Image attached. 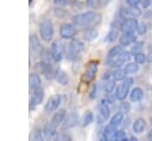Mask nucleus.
<instances>
[{
    "instance_id": "2f4dec72",
    "label": "nucleus",
    "mask_w": 152,
    "mask_h": 141,
    "mask_svg": "<svg viewBox=\"0 0 152 141\" xmlns=\"http://www.w3.org/2000/svg\"><path fill=\"white\" fill-rule=\"evenodd\" d=\"M134 60L138 63V64H144L145 62H147V57L145 53L142 52H139L137 55H134Z\"/></svg>"
},
{
    "instance_id": "20e7f679",
    "label": "nucleus",
    "mask_w": 152,
    "mask_h": 141,
    "mask_svg": "<svg viewBox=\"0 0 152 141\" xmlns=\"http://www.w3.org/2000/svg\"><path fill=\"white\" fill-rule=\"evenodd\" d=\"M83 50H84V45H83L82 41H80V40H77V39L71 40V41L69 43V45H68V51H66V57H68V59H71V60H72V59H76Z\"/></svg>"
},
{
    "instance_id": "2eb2a0df",
    "label": "nucleus",
    "mask_w": 152,
    "mask_h": 141,
    "mask_svg": "<svg viewBox=\"0 0 152 141\" xmlns=\"http://www.w3.org/2000/svg\"><path fill=\"white\" fill-rule=\"evenodd\" d=\"M120 45L121 46H128L129 44L135 41V34L134 31H128V32H124L119 39Z\"/></svg>"
},
{
    "instance_id": "6ab92c4d",
    "label": "nucleus",
    "mask_w": 152,
    "mask_h": 141,
    "mask_svg": "<svg viewBox=\"0 0 152 141\" xmlns=\"http://www.w3.org/2000/svg\"><path fill=\"white\" fill-rule=\"evenodd\" d=\"M55 78H56V81H57L59 84H62V85H65V84H68V82H69L68 75H66L64 71H62V70H57V71H56Z\"/></svg>"
},
{
    "instance_id": "412c9836",
    "label": "nucleus",
    "mask_w": 152,
    "mask_h": 141,
    "mask_svg": "<svg viewBox=\"0 0 152 141\" xmlns=\"http://www.w3.org/2000/svg\"><path fill=\"white\" fill-rule=\"evenodd\" d=\"M122 121H124V113L119 111V113H116V114L110 118V121H109V126H112L113 128H116L119 124L122 123Z\"/></svg>"
},
{
    "instance_id": "e433bc0d",
    "label": "nucleus",
    "mask_w": 152,
    "mask_h": 141,
    "mask_svg": "<svg viewBox=\"0 0 152 141\" xmlns=\"http://www.w3.org/2000/svg\"><path fill=\"white\" fill-rule=\"evenodd\" d=\"M42 137H44V135H42V130L40 129H36L34 133H33V135L31 136L32 140H40Z\"/></svg>"
},
{
    "instance_id": "a878e982",
    "label": "nucleus",
    "mask_w": 152,
    "mask_h": 141,
    "mask_svg": "<svg viewBox=\"0 0 152 141\" xmlns=\"http://www.w3.org/2000/svg\"><path fill=\"white\" fill-rule=\"evenodd\" d=\"M126 72L124 69H116L115 71L112 72V78L115 79V81H122L125 77H126Z\"/></svg>"
},
{
    "instance_id": "c756f323",
    "label": "nucleus",
    "mask_w": 152,
    "mask_h": 141,
    "mask_svg": "<svg viewBox=\"0 0 152 141\" xmlns=\"http://www.w3.org/2000/svg\"><path fill=\"white\" fill-rule=\"evenodd\" d=\"M116 37H118V30L116 28H112L109 32H108V34L106 36V41L107 43H112V41H114L115 39H116Z\"/></svg>"
},
{
    "instance_id": "5701e85b",
    "label": "nucleus",
    "mask_w": 152,
    "mask_h": 141,
    "mask_svg": "<svg viewBox=\"0 0 152 141\" xmlns=\"http://www.w3.org/2000/svg\"><path fill=\"white\" fill-rule=\"evenodd\" d=\"M30 47L32 51H38L40 49V43H39V39L36 34H32L30 37Z\"/></svg>"
},
{
    "instance_id": "a19ab883",
    "label": "nucleus",
    "mask_w": 152,
    "mask_h": 141,
    "mask_svg": "<svg viewBox=\"0 0 152 141\" xmlns=\"http://www.w3.org/2000/svg\"><path fill=\"white\" fill-rule=\"evenodd\" d=\"M66 1H68V0H53L55 5H57V6H63V5L66 4Z\"/></svg>"
},
{
    "instance_id": "f257e3e1",
    "label": "nucleus",
    "mask_w": 152,
    "mask_h": 141,
    "mask_svg": "<svg viewBox=\"0 0 152 141\" xmlns=\"http://www.w3.org/2000/svg\"><path fill=\"white\" fill-rule=\"evenodd\" d=\"M65 110L64 109H61L58 111H56L53 114V116L51 117V120L45 124V128L43 130V135H44V139H51L56 135V130L58 128V126L61 123H63L64 118H65Z\"/></svg>"
},
{
    "instance_id": "79ce46f5",
    "label": "nucleus",
    "mask_w": 152,
    "mask_h": 141,
    "mask_svg": "<svg viewBox=\"0 0 152 141\" xmlns=\"http://www.w3.org/2000/svg\"><path fill=\"white\" fill-rule=\"evenodd\" d=\"M55 13H56V15H58V18H64V12H62L59 8H56Z\"/></svg>"
},
{
    "instance_id": "b1692460",
    "label": "nucleus",
    "mask_w": 152,
    "mask_h": 141,
    "mask_svg": "<svg viewBox=\"0 0 152 141\" xmlns=\"http://www.w3.org/2000/svg\"><path fill=\"white\" fill-rule=\"evenodd\" d=\"M125 72L127 75H131V73H134L139 70V64L137 62H133V63H127L126 66H125Z\"/></svg>"
},
{
    "instance_id": "c03bdc74",
    "label": "nucleus",
    "mask_w": 152,
    "mask_h": 141,
    "mask_svg": "<svg viewBox=\"0 0 152 141\" xmlns=\"http://www.w3.org/2000/svg\"><path fill=\"white\" fill-rule=\"evenodd\" d=\"M56 139L58 140H69V136L68 135H65V134H58L57 136H56Z\"/></svg>"
},
{
    "instance_id": "de8ad7c7",
    "label": "nucleus",
    "mask_w": 152,
    "mask_h": 141,
    "mask_svg": "<svg viewBox=\"0 0 152 141\" xmlns=\"http://www.w3.org/2000/svg\"><path fill=\"white\" fill-rule=\"evenodd\" d=\"M147 137H148L150 140H152V130H151V132H150V133L147 134Z\"/></svg>"
},
{
    "instance_id": "6e6552de",
    "label": "nucleus",
    "mask_w": 152,
    "mask_h": 141,
    "mask_svg": "<svg viewBox=\"0 0 152 141\" xmlns=\"http://www.w3.org/2000/svg\"><path fill=\"white\" fill-rule=\"evenodd\" d=\"M63 55H64L63 45L59 41H53L51 47H50V57L52 58V60H55V62L62 60Z\"/></svg>"
},
{
    "instance_id": "4c0bfd02",
    "label": "nucleus",
    "mask_w": 152,
    "mask_h": 141,
    "mask_svg": "<svg viewBox=\"0 0 152 141\" xmlns=\"http://www.w3.org/2000/svg\"><path fill=\"white\" fill-rule=\"evenodd\" d=\"M97 90H99V85H97V84H95V85L93 86V89H91L90 94H89V97H90V98H95V97L97 96Z\"/></svg>"
},
{
    "instance_id": "4be33fe9",
    "label": "nucleus",
    "mask_w": 152,
    "mask_h": 141,
    "mask_svg": "<svg viewBox=\"0 0 152 141\" xmlns=\"http://www.w3.org/2000/svg\"><path fill=\"white\" fill-rule=\"evenodd\" d=\"M83 37L87 41H91L97 37V31L95 28H87L83 33Z\"/></svg>"
},
{
    "instance_id": "cd10ccee",
    "label": "nucleus",
    "mask_w": 152,
    "mask_h": 141,
    "mask_svg": "<svg viewBox=\"0 0 152 141\" xmlns=\"http://www.w3.org/2000/svg\"><path fill=\"white\" fill-rule=\"evenodd\" d=\"M113 140H118V141H128V139H126V133L124 130L120 129H115L114 134H113Z\"/></svg>"
},
{
    "instance_id": "393cba45",
    "label": "nucleus",
    "mask_w": 152,
    "mask_h": 141,
    "mask_svg": "<svg viewBox=\"0 0 152 141\" xmlns=\"http://www.w3.org/2000/svg\"><path fill=\"white\" fill-rule=\"evenodd\" d=\"M115 89V79H107L104 85H103V90L106 94H112Z\"/></svg>"
},
{
    "instance_id": "0eeeda50",
    "label": "nucleus",
    "mask_w": 152,
    "mask_h": 141,
    "mask_svg": "<svg viewBox=\"0 0 152 141\" xmlns=\"http://www.w3.org/2000/svg\"><path fill=\"white\" fill-rule=\"evenodd\" d=\"M96 72H97V62L95 60L89 62V64L86 68L84 73L82 75V81L84 83H90L96 77Z\"/></svg>"
},
{
    "instance_id": "dca6fc26",
    "label": "nucleus",
    "mask_w": 152,
    "mask_h": 141,
    "mask_svg": "<svg viewBox=\"0 0 152 141\" xmlns=\"http://www.w3.org/2000/svg\"><path fill=\"white\" fill-rule=\"evenodd\" d=\"M78 123V115L76 113H70L65 115V118L63 121V127L64 128H71L75 127Z\"/></svg>"
},
{
    "instance_id": "bb28decb",
    "label": "nucleus",
    "mask_w": 152,
    "mask_h": 141,
    "mask_svg": "<svg viewBox=\"0 0 152 141\" xmlns=\"http://www.w3.org/2000/svg\"><path fill=\"white\" fill-rule=\"evenodd\" d=\"M115 129H116V128H113L112 126L108 124V126L104 128V130H103V139H104V140H113V134H114Z\"/></svg>"
},
{
    "instance_id": "ddd939ff",
    "label": "nucleus",
    "mask_w": 152,
    "mask_h": 141,
    "mask_svg": "<svg viewBox=\"0 0 152 141\" xmlns=\"http://www.w3.org/2000/svg\"><path fill=\"white\" fill-rule=\"evenodd\" d=\"M110 115V110L107 105V103L104 101H101V103L99 104V116H97V122L99 123H102L104 122L106 120H108Z\"/></svg>"
},
{
    "instance_id": "09e8293b",
    "label": "nucleus",
    "mask_w": 152,
    "mask_h": 141,
    "mask_svg": "<svg viewBox=\"0 0 152 141\" xmlns=\"http://www.w3.org/2000/svg\"><path fill=\"white\" fill-rule=\"evenodd\" d=\"M101 1H102V5H107V4H108L110 0H101Z\"/></svg>"
},
{
    "instance_id": "a18cd8bd",
    "label": "nucleus",
    "mask_w": 152,
    "mask_h": 141,
    "mask_svg": "<svg viewBox=\"0 0 152 141\" xmlns=\"http://www.w3.org/2000/svg\"><path fill=\"white\" fill-rule=\"evenodd\" d=\"M146 57H147V62H148V63H152V51L148 52V53L146 55Z\"/></svg>"
},
{
    "instance_id": "c85d7f7f",
    "label": "nucleus",
    "mask_w": 152,
    "mask_h": 141,
    "mask_svg": "<svg viewBox=\"0 0 152 141\" xmlns=\"http://www.w3.org/2000/svg\"><path fill=\"white\" fill-rule=\"evenodd\" d=\"M122 47L124 46H121V45H116V46H113L109 51H108V58H112V57H115V56H118L119 53H121L124 50H122Z\"/></svg>"
},
{
    "instance_id": "a211bd4d",
    "label": "nucleus",
    "mask_w": 152,
    "mask_h": 141,
    "mask_svg": "<svg viewBox=\"0 0 152 141\" xmlns=\"http://www.w3.org/2000/svg\"><path fill=\"white\" fill-rule=\"evenodd\" d=\"M142 97H144V92H142V90H141L140 88H134V89H132V91H131V94H129V100H131V102H139V101L142 100Z\"/></svg>"
},
{
    "instance_id": "37998d69",
    "label": "nucleus",
    "mask_w": 152,
    "mask_h": 141,
    "mask_svg": "<svg viewBox=\"0 0 152 141\" xmlns=\"http://www.w3.org/2000/svg\"><path fill=\"white\" fill-rule=\"evenodd\" d=\"M110 77H112V72H108V71L102 75V79H103V81H107V79H109Z\"/></svg>"
},
{
    "instance_id": "4468645a",
    "label": "nucleus",
    "mask_w": 152,
    "mask_h": 141,
    "mask_svg": "<svg viewBox=\"0 0 152 141\" xmlns=\"http://www.w3.org/2000/svg\"><path fill=\"white\" fill-rule=\"evenodd\" d=\"M138 21L135 18H126L122 23H121V30L124 32H128V31H137L138 27Z\"/></svg>"
},
{
    "instance_id": "49530a36",
    "label": "nucleus",
    "mask_w": 152,
    "mask_h": 141,
    "mask_svg": "<svg viewBox=\"0 0 152 141\" xmlns=\"http://www.w3.org/2000/svg\"><path fill=\"white\" fill-rule=\"evenodd\" d=\"M144 18H147V19H148V18H151V12L145 13V14H144Z\"/></svg>"
},
{
    "instance_id": "f03ea898",
    "label": "nucleus",
    "mask_w": 152,
    "mask_h": 141,
    "mask_svg": "<svg viewBox=\"0 0 152 141\" xmlns=\"http://www.w3.org/2000/svg\"><path fill=\"white\" fill-rule=\"evenodd\" d=\"M39 33H40V38L49 43L51 41L52 37H53V25L51 23V20L45 19L43 21H40L39 24Z\"/></svg>"
},
{
    "instance_id": "ea45409f",
    "label": "nucleus",
    "mask_w": 152,
    "mask_h": 141,
    "mask_svg": "<svg viewBox=\"0 0 152 141\" xmlns=\"http://www.w3.org/2000/svg\"><path fill=\"white\" fill-rule=\"evenodd\" d=\"M126 1H127V4H128L129 6H137L138 4L141 2V0H126Z\"/></svg>"
},
{
    "instance_id": "1a4fd4ad",
    "label": "nucleus",
    "mask_w": 152,
    "mask_h": 141,
    "mask_svg": "<svg viewBox=\"0 0 152 141\" xmlns=\"http://www.w3.org/2000/svg\"><path fill=\"white\" fill-rule=\"evenodd\" d=\"M59 34L64 39H71V38H74L75 34H76L75 24H69V23L63 24L61 26V28H59Z\"/></svg>"
},
{
    "instance_id": "f8f14e48",
    "label": "nucleus",
    "mask_w": 152,
    "mask_h": 141,
    "mask_svg": "<svg viewBox=\"0 0 152 141\" xmlns=\"http://www.w3.org/2000/svg\"><path fill=\"white\" fill-rule=\"evenodd\" d=\"M43 98H44V90L42 88L34 89L30 101V109H34L38 104H40L43 102Z\"/></svg>"
},
{
    "instance_id": "473e14b6",
    "label": "nucleus",
    "mask_w": 152,
    "mask_h": 141,
    "mask_svg": "<svg viewBox=\"0 0 152 141\" xmlns=\"http://www.w3.org/2000/svg\"><path fill=\"white\" fill-rule=\"evenodd\" d=\"M93 118H94V116H93V113H87L86 115H84V117H83V122H82V126L83 127H86V126H88V124H90L91 122H93Z\"/></svg>"
},
{
    "instance_id": "39448f33",
    "label": "nucleus",
    "mask_w": 152,
    "mask_h": 141,
    "mask_svg": "<svg viewBox=\"0 0 152 141\" xmlns=\"http://www.w3.org/2000/svg\"><path fill=\"white\" fill-rule=\"evenodd\" d=\"M95 13L93 11H87V12H83V13H80V14H76L72 17V23L75 25H78V26H83V25H90L91 21L94 20L95 18Z\"/></svg>"
},
{
    "instance_id": "aec40b11",
    "label": "nucleus",
    "mask_w": 152,
    "mask_h": 141,
    "mask_svg": "<svg viewBox=\"0 0 152 141\" xmlns=\"http://www.w3.org/2000/svg\"><path fill=\"white\" fill-rule=\"evenodd\" d=\"M28 82H30V88L32 90L40 88V77H39V75L31 73L30 75V78H28Z\"/></svg>"
},
{
    "instance_id": "f704fd0d",
    "label": "nucleus",
    "mask_w": 152,
    "mask_h": 141,
    "mask_svg": "<svg viewBox=\"0 0 152 141\" xmlns=\"http://www.w3.org/2000/svg\"><path fill=\"white\" fill-rule=\"evenodd\" d=\"M129 110H131V105H129V103L126 102V101L122 102L121 105H120V111L124 113V114H127V113H129Z\"/></svg>"
},
{
    "instance_id": "9b49d317",
    "label": "nucleus",
    "mask_w": 152,
    "mask_h": 141,
    "mask_svg": "<svg viewBox=\"0 0 152 141\" xmlns=\"http://www.w3.org/2000/svg\"><path fill=\"white\" fill-rule=\"evenodd\" d=\"M120 15L122 18H137L141 15V9L137 6H129V7H122L120 9Z\"/></svg>"
},
{
    "instance_id": "7c9ffc66",
    "label": "nucleus",
    "mask_w": 152,
    "mask_h": 141,
    "mask_svg": "<svg viewBox=\"0 0 152 141\" xmlns=\"http://www.w3.org/2000/svg\"><path fill=\"white\" fill-rule=\"evenodd\" d=\"M142 46H144V41H135V43H134V45H133V46H132V49H131V55H132V56H134V55L139 53V52H140V50L142 49Z\"/></svg>"
},
{
    "instance_id": "72a5a7b5",
    "label": "nucleus",
    "mask_w": 152,
    "mask_h": 141,
    "mask_svg": "<svg viewBox=\"0 0 152 141\" xmlns=\"http://www.w3.org/2000/svg\"><path fill=\"white\" fill-rule=\"evenodd\" d=\"M87 6L88 7H91V8H97L102 5V1L101 0H87L86 1Z\"/></svg>"
},
{
    "instance_id": "423d86ee",
    "label": "nucleus",
    "mask_w": 152,
    "mask_h": 141,
    "mask_svg": "<svg viewBox=\"0 0 152 141\" xmlns=\"http://www.w3.org/2000/svg\"><path fill=\"white\" fill-rule=\"evenodd\" d=\"M131 52H127V51H122L121 53H119L118 56L115 57H112V58H107V65L109 66H113V68H120L125 63H127L131 58Z\"/></svg>"
},
{
    "instance_id": "c9c22d12",
    "label": "nucleus",
    "mask_w": 152,
    "mask_h": 141,
    "mask_svg": "<svg viewBox=\"0 0 152 141\" xmlns=\"http://www.w3.org/2000/svg\"><path fill=\"white\" fill-rule=\"evenodd\" d=\"M146 31H147V27H146V25H145L144 23H140V24H138V27H137V32H138L139 34H145V33H146Z\"/></svg>"
},
{
    "instance_id": "9d476101",
    "label": "nucleus",
    "mask_w": 152,
    "mask_h": 141,
    "mask_svg": "<svg viewBox=\"0 0 152 141\" xmlns=\"http://www.w3.org/2000/svg\"><path fill=\"white\" fill-rule=\"evenodd\" d=\"M62 102V97L61 95H53L52 97L49 98V101L46 102L45 107H44V111L45 113H53L58 109L59 104Z\"/></svg>"
},
{
    "instance_id": "7ed1b4c3",
    "label": "nucleus",
    "mask_w": 152,
    "mask_h": 141,
    "mask_svg": "<svg viewBox=\"0 0 152 141\" xmlns=\"http://www.w3.org/2000/svg\"><path fill=\"white\" fill-rule=\"evenodd\" d=\"M133 84V78L132 77H125L122 79V83L116 88L115 91V98L119 101H125V98L127 97L128 92H129V88Z\"/></svg>"
},
{
    "instance_id": "8fccbe9b",
    "label": "nucleus",
    "mask_w": 152,
    "mask_h": 141,
    "mask_svg": "<svg viewBox=\"0 0 152 141\" xmlns=\"http://www.w3.org/2000/svg\"><path fill=\"white\" fill-rule=\"evenodd\" d=\"M28 2H30V4H31V2H32V0H28Z\"/></svg>"
},
{
    "instance_id": "58836bf2",
    "label": "nucleus",
    "mask_w": 152,
    "mask_h": 141,
    "mask_svg": "<svg viewBox=\"0 0 152 141\" xmlns=\"http://www.w3.org/2000/svg\"><path fill=\"white\" fill-rule=\"evenodd\" d=\"M151 0H141V7H144V8H147V7H150V5H151Z\"/></svg>"
},
{
    "instance_id": "f3484780",
    "label": "nucleus",
    "mask_w": 152,
    "mask_h": 141,
    "mask_svg": "<svg viewBox=\"0 0 152 141\" xmlns=\"http://www.w3.org/2000/svg\"><path fill=\"white\" fill-rule=\"evenodd\" d=\"M146 128V121L142 117H139L133 123V132L135 134H141Z\"/></svg>"
}]
</instances>
